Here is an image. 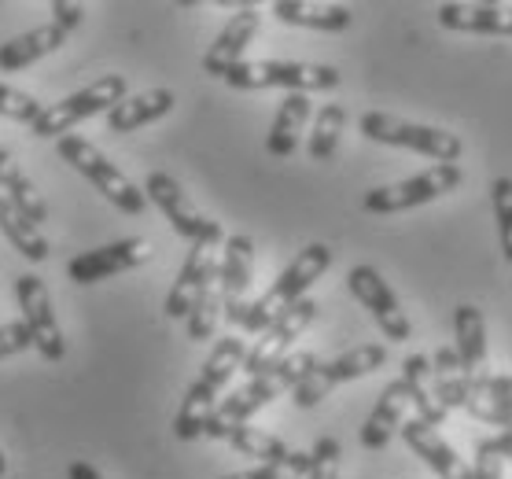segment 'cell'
I'll return each mask as SVG.
<instances>
[{"instance_id":"obj_35","label":"cell","mask_w":512,"mask_h":479,"mask_svg":"<svg viewBox=\"0 0 512 479\" xmlns=\"http://www.w3.org/2000/svg\"><path fill=\"white\" fill-rule=\"evenodd\" d=\"M30 347H34V336H30L26 321H8V325H0V362L30 351Z\"/></svg>"},{"instance_id":"obj_13","label":"cell","mask_w":512,"mask_h":479,"mask_svg":"<svg viewBox=\"0 0 512 479\" xmlns=\"http://www.w3.org/2000/svg\"><path fill=\"white\" fill-rule=\"evenodd\" d=\"M152 255H155L152 240H144V236H126V240L104 244V247H96V251L74 255L67 262V277L74 284H100V281L118 277V273H129V269L144 266Z\"/></svg>"},{"instance_id":"obj_32","label":"cell","mask_w":512,"mask_h":479,"mask_svg":"<svg viewBox=\"0 0 512 479\" xmlns=\"http://www.w3.org/2000/svg\"><path fill=\"white\" fill-rule=\"evenodd\" d=\"M45 115V104L37 96L15 89V85L0 82V118H12V122H23V126H34L37 118Z\"/></svg>"},{"instance_id":"obj_19","label":"cell","mask_w":512,"mask_h":479,"mask_svg":"<svg viewBox=\"0 0 512 479\" xmlns=\"http://www.w3.org/2000/svg\"><path fill=\"white\" fill-rule=\"evenodd\" d=\"M402 439H406L409 450H413L439 479H472V468L465 465V457L446 443L443 432H439L435 424H424L413 417V421L402 424Z\"/></svg>"},{"instance_id":"obj_33","label":"cell","mask_w":512,"mask_h":479,"mask_svg":"<svg viewBox=\"0 0 512 479\" xmlns=\"http://www.w3.org/2000/svg\"><path fill=\"white\" fill-rule=\"evenodd\" d=\"M490 199H494V222H498L501 255L512 262V177H494Z\"/></svg>"},{"instance_id":"obj_23","label":"cell","mask_w":512,"mask_h":479,"mask_svg":"<svg viewBox=\"0 0 512 479\" xmlns=\"http://www.w3.org/2000/svg\"><path fill=\"white\" fill-rule=\"evenodd\" d=\"M310 115H314V104H310V96L306 93L284 96L277 107V115H273V126H269V133H266V152L273 155V159H288V155H295V148H299V133L306 129Z\"/></svg>"},{"instance_id":"obj_38","label":"cell","mask_w":512,"mask_h":479,"mask_svg":"<svg viewBox=\"0 0 512 479\" xmlns=\"http://www.w3.org/2000/svg\"><path fill=\"white\" fill-rule=\"evenodd\" d=\"M431 369H435V380H454V376H465V365H461V354L457 347H439L435 358H431Z\"/></svg>"},{"instance_id":"obj_6","label":"cell","mask_w":512,"mask_h":479,"mask_svg":"<svg viewBox=\"0 0 512 479\" xmlns=\"http://www.w3.org/2000/svg\"><path fill=\"white\" fill-rule=\"evenodd\" d=\"M361 137L376 144H395L406 152H420L435 159V163H461L465 141L443 126H424V122H409V118L387 115V111H369L361 115Z\"/></svg>"},{"instance_id":"obj_25","label":"cell","mask_w":512,"mask_h":479,"mask_svg":"<svg viewBox=\"0 0 512 479\" xmlns=\"http://www.w3.org/2000/svg\"><path fill=\"white\" fill-rule=\"evenodd\" d=\"M454 339L457 354L465 365V376H483L487 369V317L472 303H461L454 310Z\"/></svg>"},{"instance_id":"obj_5","label":"cell","mask_w":512,"mask_h":479,"mask_svg":"<svg viewBox=\"0 0 512 479\" xmlns=\"http://www.w3.org/2000/svg\"><path fill=\"white\" fill-rule=\"evenodd\" d=\"M229 89H288V93H328L339 85V71L328 63H299V59H244L229 78Z\"/></svg>"},{"instance_id":"obj_22","label":"cell","mask_w":512,"mask_h":479,"mask_svg":"<svg viewBox=\"0 0 512 479\" xmlns=\"http://www.w3.org/2000/svg\"><path fill=\"white\" fill-rule=\"evenodd\" d=\"M177 107L174 89H144V93L126 96L118 107L107 111V129L111 133H137V129L152 126L159 118H166Z\"/></svg>"},{"instance_id":"obj_11","label":"cell","mask_w":512,"mask_h":479,"mask_svg":"<svg viewBox=\"0 0 512 479\" xmlns=\"http://www.w3.org/2000/svg\"><path fill=\"white\" fill-rule=\"evenodd\" d=\"M15 299H19L30 336H34V351L45 362H63L67 358V339H63V328H59V317L52 310V295H48L45 281L37 273H19L15 277Z\"/></svg>"},{"instance_id":"obj_20","label":"cell","mask_w":512,"mask_h":479,"mask_svg":"<svg viewBox=\"0 0 512 479\" xmlns=\"http://www.w3.org/2000/svg\"><path fill=\"white\" fill-rule=\"evenodd\" d=\"M439 26L454 34L512 37V4H439Z\"/></svg>"},{"instance_id":"obj_41","label":"cell","mask_w":512,"mask_h":479,"mask_svg":"<svg viewBox=\"0 0 512 479\" xmlns=\"http://www.w3.org/2000/svg\"><path fill=\"white\" fill-rule=\"evenodd\" d=\"M67 479H104V476H100V468L89 465V461H70Z\"/></svg>"},{"instance_id":"obj_30","label":"cell","mask_w":512,"mask_h":479,"mask_svg":"<svg viewBox=\"0 0 512 479\" xmlns=\"http://www.w3.org/2000/svg\"><path fill=\"white\" fill-rule=\"evenodd\" d=\"M222 273V269H218ZM225 317V295H222V277H214L207 284V292L199 295L196 310L188 314V339L192 343H207L218 332V321Z\"/></svg>"},{"instance_id":"obj_31","label":"cell","mask_w":512,"mask_h":479,"mask_svg":"<svg viewBox=\"0 0 512 479\" xmlns=\"http://www.w3.org/2000/svg\"><path fill=\"white\" fill-rule=\"evenodd\" d=\"M303 476H310V454L306 450H291L284 461L247 468V472H233V476H222V479H303Z\"/></svg>"},{"instance_id":"obj_29","label":"cell","mask_w":512,"mask_h":479,"mask_svg":"<svg viewBox=\"0 0 512 479\" xmlns=\"http://www.w3.org/2000/svg\"><path fill=\"white\" fill-rule=\"evenodd\" d=\"M225 443L233 446L236 454L255 457L258 465H273V461H284L291 454V446L273 432H262V428H251V424H240Z\"/></svg>"},{"instance_id":"obj_21","label":"cell","mask_w":512,"mask_h":479,"mask_svg":"<svg viewBox=\"0 0 512 479\" xmlns=\"http://www.w3.org/2000/svg\"><path fill=\"white\" fill-rule=\"evenodd\" d=\"M67 37L70 34L59 23H45L12 37V41H4L0 45V74H15L34 67V63H41L45 56H52V52H59V48L67 45Z\"/></svg>"},{"instance_id":"obj_3","label":"cell","mask_w":512,"mask_h":479,"mask_svg":"<svg viewBox=\"0 0 512 479\" xmlns=\"http://www.w3.org/2000/svg\"><path fill=\"white\" fill-rule=\"evenodd\" d=\"M328 269H332V247L328 244H306L299 255L291 258L288 269L280 273L277 281L269 284L266 292L251 303V310H247L244 325L240 328H244L247 336H262V332H266L280 314H288L295 303H303L306 292L325 277Z\"/></svg>"},{"instance_id":"obj_28","label":"cell","mask_w":512,"mask_h":479,"mask_svg":"<svg viewBox=\"0 0 512 479\" xmlns=\"http://www.w3.org/2000/svg\"><path fill=\"white\" fill-rule=\"evenodd\" d=\"M343 126H347V107L343 104H325L321 111H317L314 129H310V141H306V152H310L314 163H328V159L339 152Z\"/></svg>"},{"instance_id":"obj_42","label":"cell","mask_w":512,"mask_h":479,"mask_svg":"<svg viewBox=\"0 0 512 479\" xmlns=\"http://www.w3.org/2000/svg\"><path fill=\"white\" fill-rule=\"evenodd\" d=\"M8 476V457H4V450H0V479Z\"/></svg>"},{"instance_id":"obj_10","label":"cell","mask_w":512,"mask_h":479,"mask_svg":"<svg viewBox=\"0 0 512 479\" xmlns=\"http://www.w3.org/2000/svg\"><path fill=\"white\" fill-rule=\"evenodd\" d=\"M144 196L163 211V218L170 222V229H174L181 240H188V244H199V240L225 244L222 222H214V218H207V214L199 211L177 177L163 174V170H152V174L144 177Z\"/></svg>"},{"instance_id":"obj_24","label":"cell","mask_w":512,"mask_h":479,"mask_svg":"<svg viewBox=\"0 0 512 479\" xmlns=\"http://www.w3.org/2000/svg\"><path fill=\"white\" fill-rule=\"evenodd\" d=\"M273 15L280 23L317 30V34H343L354 19L347 4H310V0H277Z\"/></svg>"},{"instance_id":"obj_15","label":"cell","mask_w":512,"mask_h":479,"mask_svg":"<svg viewBox=\"0 0 512 479\" xmlns=\"http://www.w3.org/2000/svg\"><path fill=\"white\" fill-rule=\"evenodd\" d=\"M222 269V258H218V244L214 240H199V244H188V255L177 269V281L166 295V317H185L196 310L199 295L207 292V284L218 277Z\"/></svg>"},{"instance_id":"obj_17","label":"cell","mask_w":512,"mask_h":479,"mask_svg":"<svg viewBox=\"0 0 512 479\" xmlns=\"http://www.w3.org/2000/svg\"><path fill=\"white\" fill-rule=\"evenodd\" d=\"M262 30V12H258L255 4H244V8H236V15L229 23L222 26V34L214 37V45L203 52V71L210 78H229V74L244 63V52L247 45L255 41V34Z\"/></svg>"},{"instance_id":"obj_16","label":"cell","mask_w":512,"mask_h":479,"mask_svg":"<svg viewBox=\"0 0 512 479\" xmlns=\"http://www.w3.org/2000/svg\"><path fill=\"white\" fill-rule=\"evenodd\" d=\"M222 295H225V321L229 325H244L247 310V292H251V281H255V240L244 233L225 236V251H222Z\"/></svg>"},{"instance_id":"obj_9","label":"cell","mask_w":512,"mask_h":479,"mask_svg":"<svg viewBox=\"0 0 512 479\" xmlns=\"http://www.w3.org/2000/svg\"><path fill=\"white\" fill-rule=\"evenodd\" d=\"M384 365H387L384 343H358V347L343 351L339 358L317 362L303 384L291 391V402L299 409H314L317 402H325L336 387L350 384V380H361V376H373L376 369H384Z\"/></svg>"},{"instance_id":"obj_26","label":"cell","mask_w":512,"mask_h":479,"mask_svg":"<svg viewBox=\"0 0 512 479\" xmlns=\"http://www.w3.org/2000/svg\"><path fill=\"white\" fill-rule=\"evenodd\" d=\"M0 192L12 199L15 207L30 218L34 225H41L48 218V203L41 199V192H37V185L30 181V177L19 170V163L12 159V152L0 144Z\"/></svg>"},{"instance_id":"obj_36","label":"cell","mask_w":512,"mask_h":479,"mask_svg":"<svg viewBox=\"0 0 512 479\" xmlns=\"http://www.w3.org/2000/svg\"><path fill=\"white\" fill-rule=\"evenodd\" d=\"M476 391L490 398H501V402H512V376L509 373H483V376H468Z\"/></svg>"},{"instance_id":"obj_40","label":"cell","mask_w":512,"mask_h":479,"mask_svg":"<svg viewBox=\"0 0 512 479\" xmlns=\"http://www.w3.org/2000/svg\"><path fill=\"white\" fill-rule=\"evenodd\" d=\"M505 472V461L494 454H476V465H472V479H501Z\"/></svg>"},{"instance_id":"obj_4","label":"cell","mask_w":512,"mask_h":479,"mask_svg":"<svg viewBox=\"0 0 512 479\" xmlns=\"http://www.w3.org/2000/svg\"><path fill=\"white\" fill-rule=\"evenodd\" d=\"M56 152L70 170H78V174H82L107 203H115L122 214H133V218L144 214V207H148L144 188L133 185V181H129V177L122 174L96 144H89L85 137H78V133H70V137H63V141H56Z\"/></svg>"},{"instance_id":"obj_12","label":"cell","mask_w":512,"mask_h":479,"mask_svg":"<svg viewBox=\"0 0 512 479\" xmlns=\"http://www.w3.org/2000/svg\"><path fill=\"white\" fill-rule=\"evenodd\" d=\"M347 288H350V295L373 314V321L380 325V332H384L391 343H406V339L413 336V325H409L406 310H402V303H398L395 288L384 281V273H380L376 266L350 269Z\"/></svg>"},{"instance_id":"obj_34","label":"cell","mask_w":512,"mask_h":479,"mask_svg":"<svg viewBox=\"0 0 512 479\" xmlns=\"http://www.w3.org/2000/svg\"><path fill=\"white\" fill-rule=\"evenodd\" d=\"M339 457H343V446L332 435H321L310 450V476L306 479H339Z\"/></svg>"},{"instance_id":"obj_39","label":"cell","mask_w":512,"mask_h":479,"mask_svg":"<svg viewBox=\"0 0 512 479\" xmlns=\"http://www.w3.org/2000/svg\"><path fill=\"white\" fill-rule=\"evenodd\" d=\"M52 15H56L52 23H59L70 34V30H78V26H82L85 8L82 4H74V0H52Z\"/></svg>"},{"instance_id":"obj_14","label":"cell","mask_w":512,"mask_h":479,"mask_svg":"<svg viewBox=\"0 0 512 479\" xmlns=\"http://www.w3.org/2000/svg\"><path fill=\"white\" fill-rule=\"evenodd\" d=\"M317 317V303L314 299H303V303H295L288 314H280L273 325L255 339V347L247 351V362H244V373L247 376H258L273 369L277 362H284L295 347V339H303V332L314 325Z\"/></svg>"},{"instance_id":"obj_7","label":"cell","mask_w":512,"mask_h":479,"mask_svg":"<svg viewBox=\"0 0 512 479\" xmlns=\"http://www.w3.org/2000/svg\"><path fill=\"white\" fill-rule=\"evenodd\" d=\"M126 96H129L126 74H104V78H96L93 85H85L78 93L63 96L59 104H48L45 115L30 126V133L41 137V141H63V137H70V129L78 126V122H85V118H93V115H107V111L122 104Z\"/></svg>"},{"instance_id":"obj_37","label":"cell","mask_w":512,"mask_h":479,"mask_svg":"<svg viewBox=\"0 0 512 479\" xmlns=\"http://www.w3.org/2000/svg\"><path fill=\"white\" fill-rule=\"evenodd\" d=\"M402 380L413 387H431L435 380V369H431V358L428 354H409L406 362H402Z\"/></svg>"},{"instance_id":"obj_8","label":"cell","mask_w":512,"mask_h":479,"mask_svg":"<svg viewBox=\"0 0 512 479\" xmlns=\"http://www.w3.org/2000/svg\"><path fill=\"white\" fill-rule=\"evenodd\" d=\"M465 181V170L461 163H435L420 174L406 177V181H395V185H380L369 188L361 196V207L369 214H402V211H417L424 203H435V199L457 192Z\"/></svg>"},{"instance_id":"obj_27","label":"cell","mask_w":512,"mask_h":479,"mask_svg":"<svg viewBox=\"0 0 512 479\" xmlns=\"http://www.w3.org/2000/svg\"><path fill=\"white\" fill-rule=\"evenodd\" d=\"M0 233L8 236V244H12L23 258H30V262H45L48 258L45 233H41V229H37V225L30 222L4 192H0Z\"/></svg>"},{"instance_id":"obj_1","label":"cell","mask_w":512,"mask_h":479,"mask_svg":"<svg viewBox=\"0 0 512 479\" xmlns=\"http://www.w3.org/2000/svg\"><path fill=\"white\" fill-rule=\"evenodd\" d=\"M317 365V354L310 351H291L284 362H277L266 373L251 376L244 387H236L233 395L222 398L218 413L207 424V439H229V435L255 417L258 409H266L269 402H277L280 395H291L295 387L303 384L310 369Z\"/></svg>"},{"instance_id":"obj_18","label":"cell","mask_w":512,"mask_h":479,"mask_svg":"<svg viewBox=\"0 0 512 479\" xmlns=\"http://www.w3.org/2000/svg\"><path fill=\"white\" fill-rule=\"evenodd\" d=\"M406 409H413V387L398 376V380H391V384L380 391L373 413H369L365 424H361V432H358L361 446H365V450H384L395 435H402Z\"/></svg>"},{"instance_id":"obj_2","label":"cell","mask_w":512,"mask_h":479,"mask_svg":"<svg viewBox=\"0 0 512 479\" xmlns=\"http://www.w3.org/2000/svg\"><path fill=\"white\" fill-rule=\"evenodd\" d=\"M247 347L240 336H222L214 343V351L207 354V362L199 369V376L188 384L185 398H181V406H177V417H174V435L177 439H199V435H207V424L210 417L218 413L222 406V391L225 384L236 376V369H244L247 362Z\"/></svg>"}]
</instances>
